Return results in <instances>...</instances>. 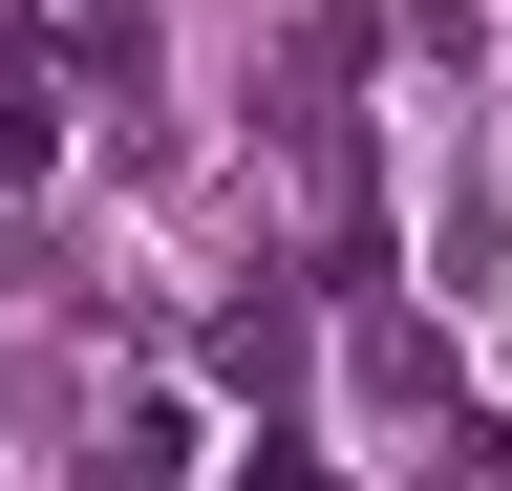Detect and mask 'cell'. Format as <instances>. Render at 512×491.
<instances>
[{
	"label": "cell",
	"mask_w": 512,
	"mask_h": 491,
	"mask_svg": "<svg viewBox=\"0 0 512 491\" xmlns=\"http://www.w3.org/2000/svg\"><path fill=\"white\" fill-rule=\"evenodd\" d=\"M342 385H363L384 427H448V342H427V321H406L384 278H363V321H342Z\"/></svg>",
	"instance_id": "6da1fadb"
},
{
	"label": "cell",
	"mask_w": 512,
	"mask_h": 491,
	"mask_svg": "<svg viewBox=\"0 0 512 491\" xmlns=\"http://www.w3.org/2000/svg\"><path fill=\"white\" fill-rule=\"evenodd\" d=\"M299 363H320V321H299L278 278H256V299H214V385H235V406H278Z\"/></svg>",
	"instance_id": "7a4b0ae2"
},
{
	"label": "cell",
	"mask_w": 512,
	"mask_h": 491,
	"mask_svg": "<svg viewBox=\"0 0 512 491\" xmlns=\"http://www.w3.org/2000/svg\"><path fill=\"white\" fill-rule=\"evenodd\" d=\"M43 150H64V43L0 22V171H43Z\"/></svg>",
	"instance_id": "3957f363"
},
{
	"label": "cell",
	"mask_w": 512,
	"mask_h": 491,
	"mask_svg": "<svg viewBox=\"0 0 512 491\" xmlns=\"http://www.w3.org/2000/svg\"><path fill=\"white\" fill-rule=\"evenodd\" d=\"M171 470H192V427H171V406H128L107 449H86V491H171Z\"/></svg>",
	"instance_id": "277c9868"
},
{
	"label": "cell",
	"mask_w": 512,
	"mask_h": 491,
	"mask_svg": "<svg viewBox=\"0 0 512 491\" xmlns=\"http://www.w3.org/2000/svg\"><path fill=\"white\" fill-rule=\"evenodd\" d=\"M256 491H320V470H299V449H256Z\"/></svg>",
	"instance_id": "5b68a950"
},
{
	"label": "cell",
	"mask_w": 512,
	"mask_h": 491,
	"mask_svg": "<svg viewBox=\"0 0 512 491\" xmlns=\"http://www.w3.org/2000/svg\"><path fill=\"white\" fill-rule=\"evenodd\" d=\"M406 491H491V470H406Z\"/></svg>",
	"instance_id": "8992f818"
}]
</instances>
